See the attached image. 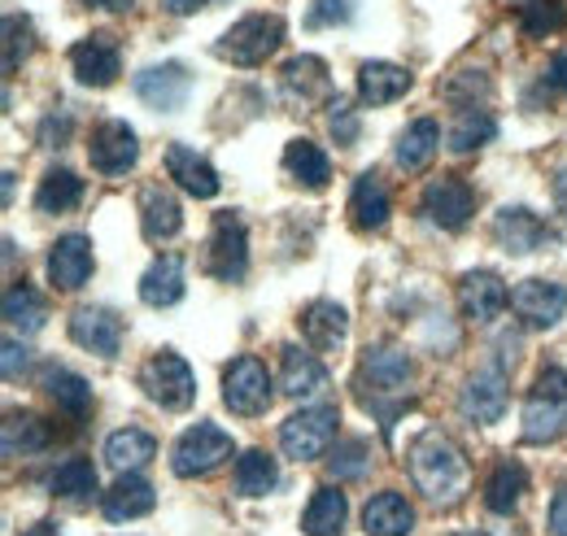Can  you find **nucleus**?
Segmentation results:
<instances>
[{
	"label": "nucleus",
	"instance_id": "1",
	"mask_svg": "<svg viewBox=\"0 0 567 536\" xmlns=\"http://www.w3.org/2000/svg\"><path fill=\"white\" fill-rule=\"evenodd\" d=\"M406 467H411L415 488L424 493L427 502H436V506H454L463 497L467 480H472L463 450L450 436H441V432L415 436V445L406 450Z\"/></svg>",
	"mask_w": 567,
	"mask_h": 536
},
{
	"label": "nucleus",
	"instance_id": "2",
	"mask_svg": "<svg viewBox=\"0 0 567 536\" xmlns=\"http://www.w3.org/2000/svg\"><path fill=\"white\" fill-rule=\"evenodd\" d=\"M411 375H415V362H411V353L398 340L367 344L362 358H358V393H362V405L375 410V414H384V398L411 405V398H398L411 384Z\"/></svg>",
	"mask_w": 567,
	"mask_h": 536
},
{
	"label": "nucleus",
	"instance_id": "3",
	"mask_svg": "<svg viewBox=\"0 0 567 536\" xmlns=\"http://www.w3.org/2000/svg\"><path fill=\"white\" fill-rule=\"evenodd\" d=\"M567 427V371L546 367L524 402V441L528 445H550Z\"/></svg>",
	"mask_w": 567,
	"mask_h": 536
},
{
	"label": "nucleus",
	"instance_id": "4",
	"mask_svg": "<svg viewBox=\"0 0 567 536\" xmlns=\"http://www.w3.org/2000/svg\"><path fill=\"white\" fill-rule=\"evenodd\" d=\"M284 44V22L276 13H245L240 22H231L223 35H218V44H214V53L223 58V62H231V66H262L276 49Z\"/></svg>",
	"mask_w": 567,
	"mask_h": 536
},
{
	"label": "nucleus",
	"instance_id": "5",
	"mask_svg": "<svg viewBox=\"0 0 567 536\" xmlns=\"http://www.w3.org/2000/svg\"><path fill=\"white\" fill-rule=\"evenodd\" d=\"M141 389L148 402L171 410V414H179V410H188V405L197 402V375H193V367L175 349H157L144 362Z\"/></svg>",
	"mask_w": 567,
	"mask_h": 536
},
{
	"label": "nucleus",
	"instance_id": "6",
	"mask_svg": "<svg viewBox=\"0 0 567 536\" xmlns=\"http://www.w3.org/2000/svg\"><path fill=\"white\" fill-rule=\"evenodd\" d=\"M337 427H341V410L337 405H306L280 427L284 454L292 463H315V458H323L332 450Z\"/></svg>",
	"mask_w": 567,
	"mask_h": 536
},
{
	"label": "nucleus",
	"instance_id": "7",
	"mask_svg": "<svg viewBox=\"0 0 567 536\" xmlns=\"http://www.w3.org/2000/svg\"><path fill=\"white\" fill-rule=\"evenodd\" d=\"M223 405L240 419H254L271 405V375H267V362L258 358H236L227 371H223Z\"/></svg>",
	"mask_w": 567,
	"mask_h": 536
},
{
	"label": "nucleus",
	"instance_id": "8",
	"mask_svg": "<svg viewBox=\"0 0 567 536\" xmlns=\"http://www.w3.org/2000/svg\"><path fill=\"white\" fill-rule=\"evenodd\" d=\"M206 267L223 284H240L249 270V231L236 214H218L214 218V236L206 245Z\"/></svg>",
	"mask_w": 567,
	"mask_h": 536
},
{
	"label": "nucleus",
	"instance_id": "9",
	"mask_svg": "<svg viewBox=\"0 0 567 536\" xmlns=\"http://www.w3.org/2000/svg\"><path fill=\"white\" fill-rule=\"evenodd\" d=\"M223 458H231V436H227L218 423H197V427H188V432L175 441V450H171L175 475H206V471H214Z\"/></svg>",
	"mask_w": 567,
	"mask_h": 536
},
{
	"label": "nucleus",
	"instance_id": "10",
	"mask_svg": "<svg viewBox=\"0 0 567 536\" xmlns=\"http://www.w3.org/2000/svg\"><path fill=\"white\" fill-rule=\"evenodd\" d=\"M420 214L427 223L445 227V231H463L467 218L476 214V188L463 184L458 175H445V179H432L420 197Z\"/></svg>",
	"mask_w": 567,
	"mask_h": 536
},
{
	"label": "nucleus",
	"instance_id": "11",
	"mask_svg": "<svg viewBox=\"0 0 567 536\" xmlns=\"http://www.w3.org/2000/svg\"><path fill=\"white\" fill-rule=\"evenodd\" d=\"M132 87H136V96L148 110L175 114L188 101V92H193V70L184 66V62H157V66H144Z\"/></svg>",
	"mask_w": 567,
	"mask_h": 536
},
{
	"label": "nucleus",
	"instance_id": "12",
	"mask_svg": "<svg viewBox=\"0 0 567 536\" xmlns=\"http://www.w3.org/2000/svg\"><path fill=\"white\" fill-rule=\"evenodd\" d=\"M511 310L524 328H555L567 310V288L550 279H524L511 288Z\"/></svg>",
	"mask_w": 567,
	"mask_h": 536
},
{
	"label": "nucleus",
	"instance_id": "13",
	"mask_svg": "<svg viewBox=\"0 0 567 536\" xmlns=\"http://www.w3.org/2000/svg\"><path fill=\"white\" fill-rule=\"evenodd\" d=\"M87 157H92V166L101 175H127L136 166V157H141V140H136V132L127 123L105 118L92 132V140H87Z\"/></svg>",
	"mask_w": 567,
	"mask_h": 536
},
{
	"label": "nucleus",
	"instance_id": "14",
	"mask_svg": "<svg viewBox=\"0 0 567 536\" xmlns=\"http://www.w3.org/2000/svg\"><path fill=\"white\" fill-rule=\"evenodd\" d=\"M506 398H511L506 367H485V371H476V375L463 384L458 410H463V419H472V423H497V419L506 414Z\"/></svg>",
	"mask_w": 567,
	"mask_h": 536
},
{
	"label": "nucleus",
	"instance_id": "15",
	"mask_svg": "<svg viewBox=\"0 0 567 536\" xmlns=\"http://www.w3.org/2000/svg\"><path fill=\"white\" fill-rule=\"evenodd\" d=\"M71 340L96 358H114L123 344V319L110 306H79L71 315Z\"/></svg>",
	"mask_w": 567,
	"mask_h": 536
},
{
	"label": "nucleus",
	"instance_id": "16",
	"mask_svg": "<svg viewBox=\"0 0 567 536\" xmlns=\"http://www.w3.org/2000/svg\"><path fill=\"white\" fill-rule=\"evenodd\" d=\"M458 306L472 323H494L497 315L511 306V288L497 279L494 270H467L458 279Z\"/></svg>",
	"mask_w": 567,
	"mask_h": 536
},
{
	"label": "nucleus",
	"instance_id": "17",
	"mask_svg": "<svg viewBox=\"0 0 567 536\" xmlns=\"http://www.w3.org/2000/svg\"><path fill=\"white\" fill-rule=\"evenodd\" d=\"M92 267H96L92 240L79 236V231L62 236V240L49 249V284L62 288V292H79V288L92 279Z\"/></svg>",
	"mask_w": 567,
	"mask_h": 536
},
{
	"label": "nucleus",
	"instance_id": "18",
	"mask_svg": "<svg viewBox=\"0 0 567 536\" xmlns=\"http://www.w3.org/2000/svg\"><path fill=\"white\" fill-rule=\"evenodd\" d=\"M153 502H157V493H153V484L144 480L141 471H123V475L105 488L101 511H105V519H110V524H127V519L148 515V511H153Z\"/></svg>",
	"mask_w": 567,
	"mask_h": 536
},
{
	"label": "nucleus",
	"instance_id": "19",
	"mask_svg": "<svg viewBox=\"0 0 567 536\" xmlns=\"http://www.w3.org/2000/svg\"><path fill=\"white\" fill-rule=\"evenodd\" d=\"M71 66L74 79L87 83V87H110L118 79V49L110 35H92V40H79L71 49Z\"/></svg>",
	"mask_w": 567,
	"mask_h": 536
},
{
	"label": "nucleus",
	"instance_id": "20",
	"mask_svg": "<svg viewBox=\"0 0 567 536\" xmlns=\"http://www.w3.org/2000/svg\"><path fill=\"white\" fill-rule=\"evenodd\" d=\"M494 236H497V245H502L506 254H533V249L550 245L546 223H542L533 209H519V205H515V209H497Z\"/></svg>",
	"mask_w": 567,
	"mask_h": 536
},
{
	"label": "nucleus",
	"instance_id": "21",
	"mask_svg": "<svg viewBox=\"0 0 567 536\" xmlns=\"http://www.w3.org/2000/svg\"><path fill=\"white\" fill-rule=\"evenodd\" d=\"M141 223H144V240L162 245V240H175V236L184 231V209H179V202H175L162 184H144Z\"/></svg>",
	"mask_w": 567,
	"mask_h": 536
},
{
	"label": "nucleus",
	"instance_id": "22",
	"mask_svg": "<svg viewBox=\"0 0 567 536\" xmlns=\"http://www.w3.org/2000/svg\"><path fill=\"white\" fill-rule=\"evenodd\" d=\"M166 171H171V179H175L188 197L210 202L214 193H218V175H214V166L197 153V148H188V144H171V148H166Z\"/></svg>",
	"mask_w": 567,
	"mask_h": 536
},
{
	"label": "nucleus",
	"instance_id": "23",
	"mask_svg": "<svg viewBox=\"0 0 567 536\" xmlns=\"http://www.w3.org/2000/svg\"><path fill=\"white\" fill-rule=\"evenodd\" d=\"M323 380H328V367H323L310 349H301V344H284L280 349L284 398H310L315 389H323Z\"/></svg>",
	"mask_w": 567,
	"mask_h": 536
},
{
	"label": "nucleus",
	"instance_id": "24",
	"mask_svg": "<svg viewBox=\"0 0 567 536\" xmlns=\"http://www.w3.org/2000/svg\"><path fill=\"white\" fill-rule=\"evenodd\" d=\"M411 92V70L393 62H367L358 70V101L362 105H393Z\"/></svg>",
	"mask_w": 567,
	"mask_h": 536
},
{
	"label": "nucleus",
	"instance_id": "25",
	"mask_svg": "<svg viewBox=\"0 0 567 536\" xmlns=\"http://www.w3.org/2000/svg\"><path fill=\"white\" fill-rule=\"evenodd\" d=\"M280 83H284V96H288V101H301V105H319V101L328 96V87H332L328 66H323L319 58H310V53L284 62Z\"/></svg>",
	"mask_w": 567,
	"mask_h": 536
},
{
	"label": "nucleus",
	"instance_id": "26",
	"mask_svg": "<svg viewBox=\"0 0 567 536\" xmlns=\"http://www.w3.org/2000/svg\"><path fill=\"white\" fill-rule=\"evenodd\" d=\"M362 528L367 536H406L415 528V511L402 493H375L362 506Z\"/></svg>",
	"mask_w": 567,
	"mask_h": 536
},
{
	"label": "nucleus",
	"instance_id": "27",
	"mask_svg": "<svg viewBox=\"0 0 567 536\" xmlns=\"http://www.w3.org/2000/svg\"><path fill=\"white\" fill-rule=\"evenodd\" d=\"M179 297H184V258L166 254V258H157V262L141 275V301L153 306V310H166V306H175Z\"/></svg>",
	"mask_w": 567,
	"mask_h": 536
},
{
	"label": "nucleus",
	"instance_id": "28",
	"mask_svg": "<svg viewBox=\"0 0 567 536\" xmlns=\"http://www.w3.org/2000/svg\"><path fill=\"white\" fill-rule=\"evenodd\" d=\"M346 515H350V506H346V493L341 488H315V497H310V506L301 511V533L306 536H337L346 528Z\"/></svg>",
	"mask_w": 567,
	"mask_h": 536
},
{
	"label": "nucleus",
	"instance_id": "29",
	"mask_svg": "<svg viewBox=\"0 0 567 536\" xmlns=\"http://www.w3.org/2000/svg\"><path fill=\"white\" fill-rule=\"evenodd\" d=\"M301 332L306 340L315 344V349H337L346 332H350V315H346V306H337V301H315V306H306V315H301Z\"/></svg>",
	"mask_w": 567,
	"mask_h": 536
},
{
	"label": "nucleus",
	"instance_id": "30",
	"mask_svg": "<svg viewBox=\"0 0 567 536\" xmlns=\"http://www.w3.org/2000/svg\"><path fill=\"white\" fill-rule=\"evenodd\" d=\"M436 148H441V123L436 118H415L406 132L398 135V166L406 175H415L436 157Z\"/></svg>",
	"mask_w": 567,
	"mask_h": 536
},
{
	"label": "nucleus",
	"instance_id": "31",
	"mask_svg": "<svg viewBox=\"0 0 567 536\" xmlns=\"http://www.w3.org/2000/svg\"><path fill=\"white\" fill-rule=\"evenodd\" d=\"M284 171H288L301 188H328V179H332L328 153H323L319 144H310V140H292V144L284 148Z\"/></svg>",
	"mask_w": 567,
	"mask_h": 536
},
{
	"label": "nucleus",
	"instance_id": "32",
	"mask_svg": "<svg viewBox=\"0 0 567 536\" xmlns=\"http://www.w3.org/2000/svg\"><path fill=\"white\" fill-rule=\"evenodd\" d=\"M44 393L53 398V405L62 414H71V419H87L92 414V389H87V380L66 371V367H49L44 371Z\"/></svg>",
	"mask_w": 567,
	"mask_h": 536
},
{
	"label": "nucleus",
	"instance_id": "33",
	"mask_svg": "<svg viewBox=\"0 0 567 536\" xmlns=\"http://www.w3.org/2000/svg\"><path fill=\"white\" fill-rule=\"evenodd\" d=\"M524 488H528V471L519 467L515 458H502V463L489 471V480H485V506H489L494 515H511V511L519 506Z\"/></svg>",
	"mask_w": 567,
	"mask_h": 536
},
{
	"label": "nucleus",
	"instance_id": "34",
	"mask_svg": "<svg viewBox=\"0 0 567 536\" xmlns=\"http://www.w3.org/2000/svg\"><path fill=\"white\" fill-rule=\"evenodd\" d=\"M44 319H49L44 297L31 284H9V292H4V328L31 336L44 328Z\"/></svg>",
	"mask_w": 567,
	"mask_h": 536
},
{
	"label": "nucleus",
	"instance_id": "35",
	"mask_svg": "<svg viewBox=\"0 0 567 536\" xmlns=\"http://www.w3.org/2000/svg\"><path fill=\"white\" fill-rule=\"evenodd\" d=\"M153 454H157V441H153L144 427H118V432H110V441H105V463L118 467V475H123V471H141Z\"/></svg>",
	"mask_w": 567,
	"mask_h": 536
},
{
	"label": "nucleus",
	"instance_id": "36",
	"mask_svg": "<svg viewBox=\"0 0 567 536\" xmlns=\"http://www.w3.org/2000/svg\"><path fill=\"white\" fill-rule=\"evenodd\" d=\"M350 218L362 231H380L389 223V193H384L380 175H358L354 197H350Z\"/></svg>",
	"mask_w": 567,
	"mask_h": 536
},
{
	"label": "nucleus",
	"instance_id": "37",
	"mask_svg": "<svg viewBox=\"0 0 567 536\" xmlns=\"http://www.w3.org/2000/svg\"><path fill=\"white\" fill-rule=\"evenodd\" d=\"M79 202H83V179H79L74 171H66V166H53V171L40 179V188H35L40 214H71Z\"/></svg>",
	"mask_w": 567,
	"mask_h": 536
},
{
	"label": "nucleus",
	"instance_id": "38",
	"mask_svg": "<svg viewBox=\"0 0 567 536\" xmlns=\"http://www.w3.org/2000/svg\"><path fill=\"white\" fill-rule=\"evenodd\" d=\"M276 484H280V471L267 450H245L236 458V493L240 497H267Z\"/></svg>",
	"mask_w": 567,
	"mask_h": 536
},
{
	"label": "nucleus",
	"instance_id": "39",
	"mask_svg": "<svg viewBox=\"0 0 567 536\" xmlns=\"http://www.w3.org/2000/svg\"><path fill=\"white\" fill-rule=\"evenodd\" d=\"M49 441H53V432H49L44 419H35V414H27V410L4 419V454H9V458H13V454H40Z\"/></svg>",
	"mask_w": 567,
	"mask_h": 536
},
{
	"label": "nucleus",
	"instance_id": "40",
	"mask_svg": "<svg viewBox=\"0 0 567 536\" xmlns=\"http://www.w3.org/2000/svg\"><path fill=\"white\" fill-rule=\"evenodd\" d=\"M49 493L53 497H66V502H92V493H96V467L87 458L62 463V467L53 471V480H49Z\"/></svg>",
	"mask_w": 567,
	"mask_h": 536
},
{
	"label": "nucleus",
	"instance_id": "41",
	"mask_svg": "<svg viewBox=\"0 0 567 536\" xmlns=\"http://www.w3.org/2000/svg\"><path fill=\"white\" fill-rule=\"evenodd\" d=\"M564 0H519V27H524L528 40H546V35L564 31Z\"/></svg>",
	"mask_w": 567,
	"mask_h": 536
},
{
	"label": "nucleus",
	"instance_id": "42",
	"mask_svg": "<svg viewBox=\"0 0 567 536\" xmlns=\"http://www.w3.org/2000/svg\"><path fill=\"white\" fill-rule=\"evenodd\" d=\"M489 140H494V118L467 110V114L454 123V132H450V153H472V148L489 144Z\"/></svg>",
	"mask_w": 567,
	"mask_h": 536
},
{
	"label": "nucleus",
	"instance_id": "43",
	"mask_svg": "<svg viewBox=\"0 0 567 536\" xmlns=\"http://www.w3.org/2000/svg\"><path fill=\"white\" fill-rule=\"evenodd\" d=\"M31 44H35V31H31L27 13H9V18H4V70H9V74L18 70V62H27Z\"/></svg>",
	"mask_w": 567,
	"mask_h": 536
},
{
	"label": "nucleus",
	"instance_id": "44",
	"mask_svg": "<svg viewBox=\"0 0 567 536\" xmlns=\"http://www.w3.org/2000/svg\"><path fill=\"white\" fill-rule=\"evenodd\" d=\"M367 467H371V450H367L358 436L337 441V450H332V467H328L337 480H358Z\"/></svg>",
	"mask_w": 567,
	"mask_h": 536
},
{
	"label": "nucleus",
	"instance_id": "45",
	"mask_svg": "<svg viewBox=\"0 0 567 536\" xmlns=\"http://www.w3.org/2000/svg\"><path fill=\"white\" fill-rule=\"evenodd\" d=\"M354 18V0H315L306 27H346Z\"/></svg>",
	"mask_w": 567,
	"mask_h": 536
},
{
	"label": "nucleus",
	"instance_id": "46",
	"mask_svg": "<svg viewBox=\"0 0 567 536\" xmlns=\"http://www.w3.org/2000/svg\"><path fill=\"white\" fill-rule=\"evenodd\" d=\"M328 132H332V140H337V144H354V140H358V118L346 110V105H341V101L328 110Z\"/></svg>",
	"mask_w": 567,
	"mask_h": 536
},
{
	"label": "nucleus",
	"instance_id": "47",
	"mask_svg": "<svg viewBox=\"0 0 567 536\" xmlns=\"http://www.w3.org/2000/svg\"><path fill=\"white\" fill-rule=\"evenodd\" d=\"M31 367V349L18 340H4V380H18Z\"/></svg>",
	"mask_w": 567,
	"mask_h": 536
},
{
	"label": "nucleus",
	"instance_id": "48",
	"mask_svg": "<svg viewBox=\"0 0 567 536\" xmlns=\"http://www.w3.org/2000/svg\"><path fill=\"white\" fill-rule=\"evenodd\" d=\"M546 87H550V92H567V49H559V53L550 58V66H546Z\"/></svg>",
	"mask_w": 567,
	"mask_h": 536
},
{
	"label": "nucleus",
	"instance_id": "49",
	"mask_svg": "<svg viewBox=\"0 0 567 536\" xmlns=\"http://www.w3.org/2000/svg\"><path fill=\"white\" fill-rule=\"evenodd\" d=\"M550 536H567V484L550 502Z\"/></svg>",
	"mask_w": 567,
	"mask_h": 536
},
{
	"label": "nucleus",
	"instance_id": "50",
	"mask_svg": "<svg viewBox=\"0 0 567 536\" xmlns=\"http://www.w3.org/2000/svg\"><path fill=\"white\" fill-rule=\"evenodd\" d=\"M66 135H71V118H66V114H58V123H49V127H44V144L66 140Z\"/></svg>",
	"mask_w": 567,
	"mask_h": 536
},
{
	"label": "nucleus",
	"instance_id": "51",
	"mask_svg": "<svg viewBox=\"0 0 567 536\" xmlns=\"http://www.w3.org/2000/svg\"><path fill=\"white\" fill-rule=\"evenodd\" d=\"M202 4H206V0H162V9H166V13H179V18H184V13H197Z\"/></svg>",
	"mask_w": 567,
	"mask_h": 536
},
{
	"label": "nucleus",
	"instance_id": "52",
	"mask_svg": "<svg viewBox=\"0 0 567 536\" xmlns=\"http://www.w3.org/2000/svg\"><path fill=\"white\" fill-rule=\"evenodd\" d=\"M555 205H559V214H567V166L555 175Z\"/></svg>",
	"mask_w": 567,
	"mask_h": 536
},
{
	"label": "nucleus",
	"instance_id": "53",
	"mask_svg": "<svg viewBox=\"0 0 567 536\" xmlns=\"http://www.w3.org/2000/svg\"><path fill=\"white\" fill-rule=\"evenodd\" d=\"M22 536H62V528L53 524V519H44V524H35V528H27Z\"/></svg>",
	"mask_w": 567,
	"mask_h": 536
},
{
	"label": "nucleus",
	"instance_id": "54",
	"mask_svg": "<svg viewBox=\"0 0 567 536\" xmlns=\"http://www.w3.org/2000/svg\"><path fill=\"white\" fill-rule=\"evenodd\" d=\"M92 4H101V9H127L132 0H92Z\"/></svg>",
	"mask_w": 567,
	"mask_h": 536
},
{
	"label": "nucleus",
	"instance_id": "55",
	"mask_svg": "<svg viewBox=\"0 0 567 536\" xmlns=\"http://www.w3.org/2000/svg\"><path fill=\"white\" fill-rule=\"evenodd\" d=\"M458 536H485V533H458Z\"/></svg>",
	"mask_w": 567,
	"mask_h": 536
}]
</instances>
